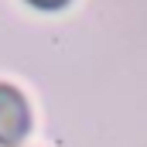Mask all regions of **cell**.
Returning <instances> with one entry per match:
<instances>
[{
    "label": "cell",
    "instance_id": "1",
    "mask_svg": "<svg viewBox=\"0 0 147 147\" xmlns=\"http://www.w3.org/2000/svg\"><path fill=\"white\" fill-rule=\"evenodd\" d=\"M31 130V110H28V99L0 82V147H14L24 140V134Z\"/></svg>",
    "mask_w": 147,
    "mask_h": 147
},
{
    "label": "cell",
    "instance_id": "2",
    "mask_svg": "<svg viewBox=\"0 0 147 147\" xmlns=\"http://www.w3.org/2000/svg\"><path fill=\"white\" fill-rule=\"evenodd\" d=\"M28 3H34V7H41V10H58V7H65L69 0H28Z\"/></svg>",
    "mask_w": 147,
    "mask_h": 147
}]
</instances>
